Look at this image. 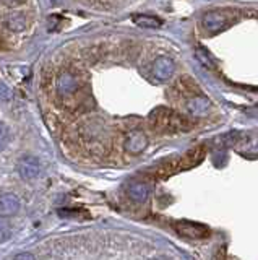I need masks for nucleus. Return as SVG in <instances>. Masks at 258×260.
Returning <instances> with one entry per match:
<instances>
[{
  "mask_svg": "<svg viewBox=\"0 0 258 260\" xmlns=\"http://www.w3.org/2000/svg\"><path fill=\"white\" fill-rule=\"evenodd\" d=\"M149 125L154 132L166 133V135H174V133H184L192 129V122L188 117L175 112L170 108H156L149 114Z\"/></svg>",
  "mask_w": 258,
  "mask_h": 260,
  "instance_id": "f257e3e1",
  "label": "nucleus"
},
{
  "mask_svg": "<svg viewBox=\"0 0 258 260\" xmlns=\"http://www.w3.org/2000/svg\"><path fill=\"white\" fill-rule=\"evenodd\" d=\"M204 153H206V150H204L203 145L195 147V148H192V150H188L187 153H184L182 156L175 158V160H170V161L166 163V165L161 166L158 169V176L159 177H169L170 174H175V172L192 169V167L198 166L200 163L203 161Z\"/></svg>",
  "mask_w": 258,
  "mask_h": 260,
  "instance_id": "f03ea898",
  "label": "nucleus"
},
{
  "mask_svg": "<svg viewBox=\"0 0 258 260\" xmlns=\"http://www.w3.org/2000/svg\"><path fill=\"white\" fill-rule=\"evenodd\" d=\"M236 10H229V8H221V10H213L208 12L206 15L203 17V26L206 28L208 31L213 33H219L222 30H226L236 21Z\"/></svg>",
  "mask_w": 258,
  "mask_h": 260,
  "instance_id": "7ed1b4c3",
  "label": "nucleus"
},
{
  "mask_svg": "<svg viewBox=\"0 0 258 260\" xmlns=\"http://www.w3.org/2000/svg\"><path fill=\"white\" fill-rule=\"evenodd\" d=\"M227 138L231 147L242 155H258V137L248 135V133H232Z\"/></svg>",
  "mask_w": 258,
  "mask_h": 260,
  "instance_id": "20e7f679",
  "label": "nucleus"
},
{
  "mask_svg": "<svg viewBox=\"0 0 258 260\" xmlns=\"http://www.w3.org/2000/svg\"><path fill=\"white\" fill-rule=\"evenodd\" d=\"M174 229L177 231V234L187 239H204L209 236L208 226L193 223V221H175Z\"/></svg>",
  "mask_w": 258,
  "mask_h": 260,
  "instance_id": "39448f33",
  "label": "nucleus"
},
{
  "mask_svg": "<svg viewBox=\"0 0 258 260\" xmlns=\"http://www.w3.org/2000/svg\"><path fill=\"white\" fill-rule=\"evenodd\" d=\"M124 145L127 151L131 153V155H136V153L143 151L148 145V137L141 130H131V132L127 133Z\"/></svg>",
  "mask_w": 258,
  "mask_h": 260,
  "instance_id": "423d86ee",
  "label": "nucleus"
},
{
  "mask_svg": "<svg viewBox=\"0 0 258 260\" xmlns=\"http://www.w3.org/2000/svg\"><path fill=\"white\" fill-rule=\"evenodd\" d=\"M18 174L21 179L24 181H31L34 177L39 176V171H41V166H39V161L33 156H24L18 161Z\"/></svg>",
  "mask_w": 258,
  "mask_h": 260,
  "instance_id": "0eeeda50",
  "label": "nucleus"
},
{
  "mask_svg": "<svg viewBox=\"0 0 258 260\" xmlns=\"http://www.w3.org/2000/svg\"><path fill=\"white\" fill-rule=\"evenodd\" d=\"M174 70H175L174 62L167 59V57H158L153 64V75L161 81L169 80L174 75Z\"/></svg>",
  "mask_w": 258,
  "mask_h": 260,
  "instance_id": "6e6552de",
  "label": "nucleus"
},
{
  "mask_svg": "<svg viewBox=\"0 0 258 260\" xmlns=\"http://www.w3.org/2000/svg\"><path fill=\"white\" fill-rule=\"evenodd\" d=\"M57 90L62 96L73 94L78 90V80L70 74H63L57 81Z\"/></svg>",
  "mask_w": 258,
  "mask_h": 260,
  "instance_id": "1a4fd4ad",
  "label": "nucleus"
},
{
  "mask_svg": "<svg viewBox=\"0 0 258 260\" xmlns=\"http://www.w3.org/2000/svg\"><path fill=\"white\" fill-rule=\"evenodd\" d=\"M19 210V200L15 194H3L0 197V213L13 215Z\"/></svg>",
  "mask_w": 258,
  "mask_h": 260,
  "instance_id": "9d476101",
  "label": "nucleus"
},
{
  "mask_svg": "<svg viewBox=\"0 0 258 260\" xmlns=\"http://www.w3.org/2000/svg\"><path fill=\"white\" fill-rule=\"evenodd\" d=\"M127 192H129V197H130L131 200L141 204V202H145L146 199H148L149 187L146 186V184H143V182H133V184L129 186Z\"/></svg>",
  "mask_w": 258,
  "mask_h": 260,
  "instance_id": "9b49d317",
  "label": "nucleus"
},
{
  "mask_svg": "<svg viewBox=\"0 0 258 260\" xmlns=\"http://www.w3.org/2000/svg\"><path fill=\"white\" fill-rule=\"evenodd\" d=\"M131 20H133L135 25H138L140 28L158 30V28L163 26V21H161L158 17H153V15H133Z\"/></svg>",
  "mask_w": 258,
  "mask_h": 260,
  "instance_id": "f8f14e48",
  "label": "nucleus"
},
{
  "mask_svg": "<svg viewBox=\"0 0 258 260\" xmlns=\"http://www.w3.org/2000/svg\"><path fill=\"white\" fill-rule=\"evenodd\" d=\"M208 106H209L208 99L203 98V94H197V96H193V98L188 99V109L193 115L203 114L204 111L208 109Z\"/></svg>",
  "mask_w": 258,
  "mask_h": 260,
  "instance_id": "ddd939ff",
  "label": "nucleus"
},
{
  "mask_svg": "<svg viewBox=\"0 0 258 260\" xmlns=\"http://www.w3.org/2000/svg\"><path fill=\"white\" fill-rule=\"evenodd\" d=\"M8 26L12 28V30H23L24 28V17L21 15V13H15V15H12L8 18Z\"/></svg>",
  "mask_w": 258,
  "mask_h": 260,
  "instance_id": "4468645a",
  "label": "nucleus"
},
{
  "mask_svg": "<svg viewBox=\"0 0 258 260\" xmlns=\"http://www.w3.org/2000/svg\"><path fill=\"white\" fill-rule=\"evenodd\" d=\"M10 142V130L3 122H0V151L5 150Z\"/></svg>",
  "mask_w": 258,
  "mask_h": 260,
  "instance_id": "2eb2a0df",
  "label": "nucleus"
},
{
  "mask_svg": "<svg viewBox=\"0 0 258 260\" xmlns=\"http://www.w3.org/2000/svg\"><path fill=\"white\" fill-rule=\"evenodd\" d=\"M197 59L202 62V64L206 65L208 69H213V60H211V57L208 56V52L204 49H197Z\"/></svg>",
  "mask_w": 258,
  "mask_h": 260,
  "instance_id": "dca6fc26",
  "label": "nucleus"
},
{
  "mask_svg": "<svg viewBox=\"0 0 258 260\" xmlns=\"http://www.w3.org/2000/svg\"><path fill=\"white\" fill-rule=\"evenodd\" d=\"M10 234H12V231H10L8 223H5L3 220H0V242H5V241H8L10 239Z\"/></svg>",
  "mask_w": 258,
  "mask_h": 260,
  "instance_id": "f3484780",
  "label": "nucleus"
},
{
  "mask_svg": "<svg viewBox=\"0 0 258 260\" xmlns=\"http://www.w3.org/2000/svg\"><path fill=\"white\" fill-rule=\"evenodd\" d=\"M2 91H5V88L0 86V99H3V98H7V96H8V94H2Z\"/></svg>",
  "mask_w": 258,
  "mask_h": 260,
  "instance_id": "a211bd4d",
  "label": "nucleus"
}]
</instances>
